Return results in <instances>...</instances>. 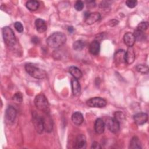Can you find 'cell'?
Returning <instances> with one entry per match:
<instances>
[{
	"instance_id": "obj_1",
	"label": "cell",
	"mask_w": 149,
	"mask_h": 149,
	"mask_svg": "<svg viewBox=\"0 0 149 149\" xmlns=\"http://www.w3.org/2000/svg\"><path fill=\"white\" fill-rule=\"evenodd\" d=\"M47 45L52 48H58L63 45L66 41V37L62 32H55L47 39Z\"/></svg>"
},
{
	"instance_id": "obj_2",
	"label": "cell",
	"mask_w": 149,
	"mask_h": 149,
	"mask_svg": "<svg viewBox=\"0 0 149 149\" xmlns=\"http://www.w3.org/2000/svg\"><path fill=\"white\" fill-rule=\"evenodd\" d=\"M25 70L31 76L38 79L45 78L47 74L46 72L44 70L41 69L31 63L26 64Z\"/></svg>"
},
{
	"instance_id": "obj_3",
	"label": "cell",
	"mask_w": 149,
	"mask_h": 149,
	"mask_svg": "<svg viewBox=\"0 0 149 149\" xmlns=\"http://www.w3.org/2000/svg\"><path fill=\"white\" fill-rule=\"evenodd\" d=\"M34 104L37 108L45 113H49V105L47 98L43 94L37 95L34 99Z\"/></svg>"
},
{
	"instance_id": "obj_4",
	"label": "cell",
	"mask_w": 149,
	"mask_h": 149,
	"mask_svg": "<svg viewBox=\"0 0 149 149\" xmlns=\"http://www.w3.org/2000/svg\"><path fill=\"white\" fill-rule=\"evenodd\" d=\"M2 36L5 44L8 46H13L16 42L15 35L12 29L9 26H5L2 29Z\"/></svg>"
},
{
	"instance_id": "obj_5",
	"label": "cell",
	"mask_w": 149,
	"mask_h": 149,
	"mask_svg": "<svg viewBox=\"0 0 149 149\" xmlns=\"http://www.w3.org/2000/svg\"><path fill=\"white\" fill-rule=\"evenodd\" d=\"M32 120L34 128L37 133L41 134L44 130V118L43 116L40 115L36 112L32 113Z\"/></svg>"
},
{
	"instance_id": "obj_6",
	"label": "cell",
	"mask_w": 149,
	"mask_h": 149,
	"mask_svg": "<svg viewBox=\"0 0 149 149\" xmlns=\"http://www.w3.org/2000/svg\"><path fill=\"white\" fill-rule=\"evenodd\" d=\"M107 104V101L101 97L91 98L86 101V104L91 108H103Z\"/></svg>"
},
{
	"instance_id": "obj_7",
	"label": "cell",
	"mask_w": 149,
	"mask_h": 149,
	"mask_svg": "<svg viewBox=\"0 0 149 149\" xmlns=\"http://www.w3.org/2000/svg\"><path fill=\"white\" fill-rule=\"evenodd\" d=\"M17 111L12 106H9L6 108L5 113V119L7 123L12 124L16 118Z\"/></svg>"
},
{
	"instance_id": "obj_8",
	"label": "cell",
	"mask_w": 149,
	"mask_h": 149,
	"mask_svg": "<svg viewBox=\"0 0 149 149\" xmlns=\"http://www.w3.org/2000/svg\"><path fill=\"white\" fill-rule=\"evenodd\" d=\"M105 124L108 129L112 133H117L120 129L119 122L114 118H108L106 119Z\"/></svg>"
},
{
	"instance_id": "obj_9",
	"label": "cell",
	"mask_w": 149,
	"mask_h": 149,
	"mask_svg": "<svg viewBox=\"0 0 149 149\" xmlns=\"http://www.w3.org/2000/svg\"><path fill=\"white\" fill-rule=\"evenodd\" d=\"M101 18V15L99 12H94L93 13H88L85 15V22L87 24L91 25L97 21H98Z\"/></svg>"
},
{
	"instance_id": "obj_10",
	"label": "cell",
	"mask_w": 149,
	"mask_h": 149,
	"mask_svg": "<svg viewBox=\"0 0 149 149\" xmlns=\"http://www.w3.org/2000/svg\"><path fill=\"white\" fill-rule=\"evenodd\" d=\"M73 148L84 149L86 148V138L84 134H79L76 138Z\"/></svg>"
},
{
	"instance_id": "obj_11",
	"label": "cell",
	"mask_w": 149,
	"mask_h": 149,
	"mask_svg": "<svg viewBox=\"0 0 149 149\" xmlns=\"http://www.w3.org/2000/svg\"><path fill=\"white\" fill-rule=\"evenodd\" d=\"M133 119L137 125H142L147 122L148 115L144 112H139L134 115Z\"/></svg>"
},
{
	"instance_id": "obj_12",
	"label": "cell",
	"mask_w": 149,
	"mask_h": 149,
	"mask_svg": "<svg viewBox=\"0 0 149 149\" xmlns=\"http://www.w3.org/2000/svg\"><path fill=\"white\" fill-rule=\"evenodd\" d=\"M125 54L126 52L123 49H119L115 52L114 55V61L116 65L126 63Z\"/></svg>"
},
{
	"instance_id": "obj_13",
	"label": "cell",
	"mask_w": 149,
	"mask_h": 149,
	"mask_svg": "<svg viewBox=\"0 0 149 149\" xmlns=\"http://www.w3.org/2000/svg\"><path fill=\"white\" fill-rule=\"evenodd\" d=\"M71 86L73 95L78 97L81 93V87L78 80L74 77L72 78L71 80Z\"/></svg>"
},
{
	"instance_id": "obj_14",
	"label": "cell",
	"mask_w": 149,
	"mask_h": 149,
	"mask_svg": "<svg viewBox=\"0 0 149 149\" xmlns=\"http://www.w3.org/2000/svg\"><path fill=\"white\" fill-rule=\"evenodd\" d=\"M135 59V52L133 47H128L125 54V61L128 65L133 63Z\"/></svg>"
},
{
	"instance_id": "obj_15",
	"label": "cell",
	"mask_w": 149,
	"mask_h": 149,
	"mask_svg": "<svg viewBox=\"0 0 149 149\" xmlns=\"http://www.w3.org/2000/svg\"><path fill=\"white\" fill-rule=\"evenodd\" d=\"M123 41L128 47H132L136 41L133 34L130 32L125 33L123 36Z\"/></svg>"
},
{
	"instance_id": "obj_16",
	"label": "cell",
	"mask_w": 149,
	"mask_h": 149,
	"mask_svg": "<svg viewBox=\"0 0 149 149\" xmlns=\"http://www.w3.org/2000/svg\"><path fill=\"white\" fill-rule=\"evenodd\" d=\"M35 26L37 31L39 33H42L47 30V26L46 22L41 19H37L35 21Z\"/></svg>"
},
{
	"instance_id": "obj_17",
	"label": "cell",
	"mask_w": 149,
	"mask_h": 149,
	"mask_svg": "<svg viewBox=\"0 0 149 149\" xmlns=\"http://www.w3.org/2000/svg\"><path fill=\"white\" fill-rule=\"evenodd\" d=\"M94 130L97 134H102L105 130V123L101 118L96 119L94 123Z\"/></svg>"
},
{
	"instance_id": "obj_18",
	"label": "cell",
	"mask_w": 149,
	"mask_h": 149,
	"mask_svg": "<svg viewBox=\"0 0 149 149\" xmlns=\"http://www.w3.org/2000/svg\"><path fill=\"white\" fill-rule=\"evenodd\" d=\"M100 51V44L97 40L93 41L89 45V51L91 54L97 55Z\"/></svg>"
},
{
	"instance_id": "obj_19",
	"label": "cell",
	"mask_w": 149,
	"mask_h": 149,
	"mask_svg": "<svg viewBox=\"0 0 149 149\" xmlns=\"http://www.w3.org/2000/svg\"><path fill=\"white\" fill-rule=\"evenodd\" d=\"M44 118V129L47 132H51L52 130L53 124L51 118H50L49 113H45V115L43 116Z\"/></svg>"
},
{
	"instance_id": "obj_20",
	"label": "cell",
	"mask_w": 149,
	"mask_h": 149,
	"mask_svg": "<svg viewBox=\"0 0 149 149\" xmlns=\"http://www.w3.org/2000/svg\"><path fill=\"white\" fill-rule=\"evenodd\" d=\"M72 120L76 125H81L84 120L82 113L80 112H75L72 115Z\"/></svg>"
},
{
	"instance_id": "obj_21",
	"label": "cell",
	"mask_w": 149,
	"mask_h": 149,
	"mask_svg": "<svg viewBox=\"0 0 149 149\" xmlns=\"http://www.w3.org/2000/svg\"><path fill=\"white\" fill-rule=\"evenodd\" d=\"M69 72L74 78L77 80L80 79L83 76V73L80 69L76 66H70L69 69Z\"/></svg>"
},
{
	"instance_id": "obj_22",
	"label": "cell",
	"mask_w": 149,
	"mask_h": 149,
	"mask_svg": "<svg viewBox=\"0 0 149 149\" xmlns=\"http://www.w3.org/2000/svg\"><path fill=\"white\" fill-rule=\"evenodd\" d=\"M129 148H131V149H141V143L137 137L134 136L130 140Z\"/></svg>"
},
{
	"instance_id": "obj_23",
	"label": "cell",
	"mask_w": 149,
	"mask_h": 149,
	"mask_svg": "<svg viewBox=\"0 0 149 149\" xmlns=\"http://www.w3.org/2000/svg\"><path fill=\"white\" fill-rule=\"evenodd\" d=\"M26 6L29 10L31 11H35L39 8L40 3L37 1L30 0L26 2Z\"/></svg>"
},
{
	"instance_id": "obj_24",
	"label": "cell",
	"mask_w": 149,
	"mask_h": 149,
	"mask_svg": "<svg viewBox=\"0 0 149 149\" xmlns=\"http://www.w3.org/2000/svg\"><path fill=\"white\" fill-rule=\"evenodd\" d=\"M86 45L85 42L83 40H79L74 41L73 44V48L76 51H81L82 50Z\"/></svg>"
},
{
	"instance_id": "obj_25",
	"label": "cell",
	"mask_w": 149,
	"mask_h": 149,
	"mask_svg": "<svg viewBox=\"0 0 149 149\" xmlns=\"http://www.w3.org/2000/svg\"><path fill=\"white\" fill-rule=\"evenodd\" d=\"M134 37H135V40H138V41H142L143 40H144L145 38V34L144 32L141 31L139 30H134V33H133Z\"/></svg>"
},
{
	"instance_id": "obj_26",
	"label": "cell",
	"mask_w": 149,
	"mask_h": 149,
	"mask_svg": "<svg viewBox=\"0 0 149 149\" xmlns=\"http://www.w3.org/2000/svg\"><path fill=\"white\" fill-rule=\"evenodd\" d=\"M136 70L143 74H147L148 73V68L144 65H138L136 66Z\"/></svg>"
},
{
	"instance_id": "obj_27",
	"label": "cell",
	"mask_w": 149,
	"mask_h": 149,
	"mask_svg": "<svg viewBox=\"0 0 149 149\" xmlns=\"http://www.w3.org/2000/svg\"><path fill=\"white\" fill-rule=\"evenodd\" d=\"M148 23L147 22H141L138 24L136 29L141 31L144 32L148 29Z\"/></svg>"
},
{
	"instance_id": "obj_28",
	"label": "cell",
	"mask_w": 149,
	"mask_h": 149,
	"mask_svg": "<svg viewBox=\"0 0 149 149\" xmlns=\"http://www.w3.org/2000/svg\"><path fill=\"white\" fill-rule=\"evenodd\" d=\"M114 118H115L119 122V123H120V122H123L125 120V116L122 112L117 111L114 114Z\"/></svg>"
},
{
	"instance_id": "obj_29",
	"label": "cell",
	"mask_w": 149,
	"mask_h": 149,
	"mask_svg": "<svg viewBox=\"0 0 149 149\" xmlns=\"http://www.w3.org/2000/svg\"><path fill=\"white\" fill-rule=\"evenodd\" d=\"M12 100L16 103H21L23 101V95L21 93H16L12 97Z\"/></svg>"
},
{
	"instance_id": "obj_30",
	"label": "cell",
	"mask_w": 149,
	"mask_h": 149,
	"mask_svg": "<svg viewBox=\"0 0 149 149\" xmlns=\"http://www.w3.org/2000/svg\"><path fill=\"white\" fill-rule=\"evenodd\" d=\"M84 7V3L81 1H77L74 5V8L77 11H81Z\"/></svg>"
},
{
	"instance_id": "obj_31",
	"label": "cell",
	"mask_w": 149,
	"mask_h": 149,
	"mask_svg": "<svg viewBox=\"0 0 149 149\" xmlns=\"http://www.w3.org/2000/svg\"><path fill=\"white\" fill-rule=\"evenodd\" d=\"M14 27L17 32L22 33L23 31V26L20 22H15L14 24Z\"/></svg>"
},
{
	"instance_id": "obj_32",
	"label": "cell",
	"mask_w": 149,
	"mask_h": 149,
	"mask_svg": "<svg viewBox=\"0 0 149 149\" xmlns=\"http://www.w3.org/2000/svg\"><path fill=\"white\" fill-rule=\"evenodd\" d=\"M137 4V1L135 0H127L126 1V5L129 8H134Z\"/></svg>"
},
{
	"instance_id": "obj_33",
	"label": "cell",
	"mask_w": 149,
	"mask_h": 149,
	"mask_svg": "<svg viewBox=\"0 0 149 149\" xmlns=\"http://www.w3.org/2000/svg\"><path fill=\"white\" fill-rule=\"evenodd\" d=\"M91 148H94V149H98V148H101V147L100 146V144L98 142L94 141V142L93 143Z\"/></svg>"
},
{
	"instance_id": "obj_34",
	"label": "cell",
	"mask_w": 149,
	"mask_h": 149,
	"mask_svg": "<svg viewBox=\"0 0 149 149\" xmlns=\"http://www.w3.org/2000/svg\"><path fill=\"white\" fill-rule=\"evenodd\" d=\"M31 40H32V42H33V43H34V44H37V43H38V42L40 41L39 38H38V37H36V36L33 37L32 38Z\"/></svg>"
},
{
	"instance_id": "obj_35",
	"label": "cell",
	"mask_w": 149,
	"mask_h": 149,
	"mask_svg": "<svg viewBox=\"0 0 149 149\" xmlns=\"http://www.w3.org/2000/svg\"><path fill=\"white\" fill-rule=\"evenodd\" d=\"M73 30H74V29H73V27H68V31H69V32H70V33H72L73 31Z\"/></svg>"
}]
</instances>
